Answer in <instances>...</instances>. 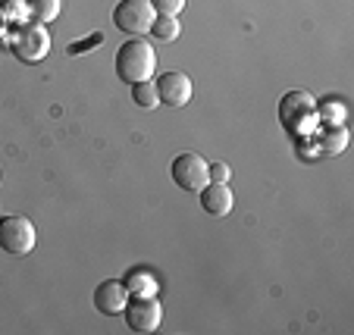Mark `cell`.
Masks as SVG:
<instances>
[{
    "mask_svg": "<svg viewBox=\"0 0 354 335\" xmlns=\"http://www.w3.org/2000/svg\"><path fill=\"white\" fill-rule=\"evenodd\" d=\"M122 316H126V326L132 329V332H157L163 323V304L157 301V295H147V298H129L126 310H122Z\"/></svg>",
    "mask_w": 354,
    "mask_h": 335,
    "instance_id": "cell-7",
    "label": "cell"
},
{
    "mask_svg": "<svg viewBox=\"0 0 354 335\" xmlns=\"http://www.w3.org/2000/svg\"><path fill=\"white\" fill-rule=\"evenodd\" d=\"M0 16H3V26L7 28H19L26 22H32L28 0H0Z\"/></svg>",
    "mask_w": 354,
    "mask_h": 335,
    "instance_id": "cell-13",
    "label": "cell"
},
{
    "mask_svg": "<svg viewBox=\"0 0 354 335\" xmlns=\"http://www.w3.org/2000/svg\"><path fill=\"white\" fill-rule=\"evenodd\" d=\"M317 116H320L323 126H345L348 107L335 97H323V101H317Z\"/></svg>",
    "mask_w": 354,
    "mask_h": 335,
    "instance_id": "cell-14",
    "label": "cell"
},
{
    "mask_svg": "<svg viewBox=\"0 0 354 335\" xmlns=\"http://www.w3.org/2000/svg\"><path fill=\"white\" fill-rule=\"evenodd\" d=\"M207 166L210 163L204 160L198 151H182V154L173 160V166H169V175H173V182L182 188V191H194V195H198L201 188L210 182Z\"/></svg>",
    "mask_w": 354,
    "mask_h": 335,
    "instance_id": "cell-6",
    "label": "cell"
},
{
    "mask_svg": "<svg viewBox=\"0 0 354 335\" xmlns=\"http://www.w3.org/2000/svg\"><path fill=\"white\" fill-rule=\"evenodd\" d=\"M28 10H32V19L47 26V22H54L63 10V0H28Z\"/></svg>",
    "mask_w": 354,
    "mask_h": 335,
    "instance_id": "cell-16",
    "label": "cell"
},
{
    "mask_svg": "<svg viewBox=\"0 0 354 335\" xmlns=\"http://www.w3.org/2000/svg\"><path fill=\"white\" fill-rule=\"evenodd\" d=\"M157 94H160V104H169V107H185L192 101V79L185 73H163L157 75Z\"/></svg>",
    "mask_w": 354,
    "mask_h": 335,
    "instance_id": "cell-8",
    "label": "cell"
},
{
    "mask_svg": "<svg viewBox=\"0 0 354 335\" xmlns=\"http://www.w3.org/2000/svg\"><path fill=\"white\" fill-rule=\"evenodd\" d=\"M132 101L138 104L141 110H154V107H160V94H157L154 79L135 82V85H132Z\"/></svg>",
    "mask_w": 354,
    "mask_h": 335,
    "instance_id": "cell-15",
    "label": "cell"
},
{
    "mask_svg": "<svg viewBox=\"0 0 354 335\" xmlns=\"http://www.w3.org/2000/svg\"><path fill=\"white\" fill-rule=\"evenodd\" d=\"M122 285H126L129 298H147V295H157V276L151 273V269H132V273L122 279Z\"/></svg>",
    "mask_w": 354,
    "mask_h": 335,
    "instance_id": "cell-12",
    "label": "cell"
},
{
    "mask_svg": "<svg viewBox=\"0 0 354 335\" xmlns=\"http://www.w3.org/2000/svg\"><path fill=\"white\" fill-rule=\"evenodd\" d=\"M182 32L179 16H154V26H151V35L157 41H176Z\"/></svg>",
    "mask_w": 354,
    "mask_h": 335,
    "instance_id": "cell-17",
    "label": "cell"
},
{
    "mask_svg": "<svg viewBox=\"0 0 354 335\" xmlns=\"http://www.w3.org/2000/svg\"><path fill=\"white\" fill-rule=\"evenodd\" d=\"M0 38H7V26H3V16H0Z\"/></svg>",
    "mask_w": 354,
    "mask_h": 335,
    "instance_id": "cell-21",
    "label": "cell"
},
{
    "mask_svg": "<svg viewBox=\"0 0 354 335\" xmlns=\"http://www.w3.org/2000/svg\"><path fill=\"white\" fill-rule=\"evenodd\" d=\"M10 50L19 57L22 63H41L50 54V32L41 22H26V26L13 28L10 35Z\"/></svg>",
    "mask_w": 354,
    "mask_h": 335,
    "instance_id": "cell-3",
    "label": "cell"
},
{
    "mask_svg": "<svg viewBox=\"0 0 354 335\" xmlns=\"http://www.w3.org/2000/svg\"><path fill=\"white\" fill-rule=\"evenodd\" d=\"M198 195H201V207L207 210L210 216H226L229 210H232V204H235L229 182H207Z\"/></svg>",
    "mask_w": 354,
    "mask_h": 335,
    "instance_id": "cell-10",
    "label": "cell"
},
{
    "mask_svg": "<svg viewBox=\"0 0 354 335\" xmlns=\"http://www.w3.org/2000/svg\"><path fill=\"white\" fill-rule=\"evenodd\" d=\"M154 7L151 0H120L113 7V26L120 32L132 35V38H141V35L151 32L154 26Z\"/></svg>",
    "mask_w": 354,
    "mask_h": 335,
    "instance_id": "cell-4",
    "label": "cell"
},
{
    "mask_svg": "<svg viewBox=\"0 0 354 335\" xmlns=\"http://www.w3.org/2000/svg\"><path fill=\"white\" fill-rule=\"evenodd\" d=\"M314 141H317V151L326 157H339L342 151L348 148V128L345 126H323L314 132Z\"/></svg>",
    "mask_w": 354,
    "mask_h": 335,
    "instance_id": "cell-11",
    "label": "cell"
},
{
    "mask_svg": "<svg viewBox=\"0 0 354 335\" xmlns=\"http://www.w3.org/2000/svg\"><path fill=\"white\" fill-rule=\"evenodd\" d=\"M151 7H154L157 16H179L185 0H151Z\"/></svg>",
    "mask_w": 354,
    "mask_h": 335,
    "instance_id": "cell-18",
    "label": "cell"
},
{
    "mask_svg": "<svg viewBox=\"0 0 354 335\" xmlns=\"http://www.w3.org/2000/svg\"><path fill=\"white\" fill-rule=\"evenodd\" d=\"M279 126L298 138H314V132L320 128V116H317V97H310L308 91H286L279 97Z\"/></svg>",
    "mask_w": 354,
    "mask_h": 335,
    "instance_id": "cell-1",
    "label": "cell"
},
{
    "mask_svg": "<svg viewBox=\"0 0 354 335\" xmlns=\"http://www.w3.org/2000/svg\"><path fill=\"white\" fill-rule=\"evenodd\" d=\"M35 226L28 216H3L0 220V251H7L13 257H26L35 251Z\"/></svg>",
    "mask_w": 354,
    "mask_h": 335,
    "instance_id": "cell-5",
    "label": "cell"
},
{
    "mask_svg": "<svg viewBox=\"0 0 354 335\" xmlns=\"http://www.w3.org/2000/svg\"><path fill=\"white\" fill-rule=\"evenodd\" d=\"M154 69H157V50L151 41L129 38L126 44L116 50V75H120V82H126V85L154 79Z\"/></svg>",
    "mask_w": 354,
    "mask_h": 335,
    "instance_id": "cell-2",
    "label": "cell"
},
{
    "mask_svg": "<svg viewBox=\"0 0 354 335\" xmlns=\"http://www.w3.org/2000/svg\"><path fill=\"white\" fill-rule=\"evenodd\" d=\"M207 175H210V182H229L232 179V169H229V163H210Z\"/></svg>",
    "mask_w": 354,
    "mask_h": 335,
    "instance_id": "cell-19",
    "label": "cell"
},
{
    "mask_svg": "<svg viewBox=\"0 0 354 335\" xmlns=\"http://www.w3.org/2000/svg\"><path fill=\"white\" fill-rule=\"evenodd\" d=\"M100 41H104V35H91V38H88V41H73V44H69V54H73V57L88 54V47L100 44Z\"/></svg>",
    "mask_w": 354,
    "mask_h": 335,
    "instance_id": "cell-20",
    "label": "cell"
},
{
    "mask_svg": "<svg viewBox=\"0 0 354 335\" xmlns=\"http://www.w3.org/2000/svg\"><path fill=\"white\" fill-rule=\"evenodd\" d=\"M126 304H129V291L120 279H107L94 289V310H97V314L116 316L126 310Z\"/></svg>",
    "mask_w": 354,
    "mask_h": 335,
    "instance_id": "cell-9",
    "label": "cell"
}]
</instances>
